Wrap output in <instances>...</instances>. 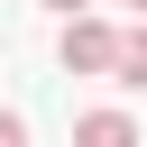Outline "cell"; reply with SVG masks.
<instances>
[{
  "mask_svg": "<svg viewBox=\"0 0 147 147\" xmlns=\"http://www.w3.org/2000/svg\"><path fill=\"white\" fill-rule=\"evenodd\" d=\"M110 46H119V28H101V18H64V74H110Z\"/></svg>",
  "mask_w": 147,
  "mask_h": 147,
  "instance_id": "cell-1",
  "label": "cell"
},
{
  "mask_svg": "<svg viewBox=\"0 0 147 147\" xmlns=\"http://www.w3.org/2000/svg\"><path fill=\"white\" fill-rule=\"evenodd\" d=\"M74 147H147V138H138L129 110H83L74 119Z\"/></svg>",
  "mask_w": 147,
  "mask_h": 147,
  "instance_id": "cell-2",
  "label": "cell"
},
{
  "mask_svg": "<svg viewBox=\"0 0 147 147\" xmlns=\"http://www.w3.org/2000/svg\"><path fill=\"white\" fill-rule=\"evenodd\" d=\"M110 83L147 92V18H138V28H119V46H110Z\"/></svg>",
  "mask_w": 147,
  "mask_h": 147,
  "instance_id": "cell-3",
  "label": "cell"
},
{
  "mask_svg": "<svg viewBox=\"0 0 147 147\" xmlns=\"http://www.w3.org/2000/svg\"><path fill=\"white\" fill-rule=\"evenodd\" d=\"M0 147H28V119L18 110H0Z\"/></svg>",
  "mask_w": 147,
  "mask_h": 147,
  "instance_id": "cell-4",
  "label": "cell"
},
{
  "mask_svg": "<svg viewBox=\"0 0 147 147\" xmlns=\"http://www.w3.org/2000/svg\"><path fill=\"white\" fill-rule=\"evenodd\" d=\"M46 9H64V18H83V9H92V0H46Z\"/></svg>",
  "mask_w": 147,
  "mask_h": 147,
  "instance_id": "cell-5",
  "label": "cell"
},
{
  "mask_svg": "<svg viewBox=\"0 0 147 147\" xmlns=\"http://www.w3.org/2000/svg\"><path fill=\"white\" fill-rule=\"evenodd\" d=\"M129 9H138V18H147V0H129Z\"/></svg>",
  "mask_w": 147,
  "mask_h": 147,
  "instance_id": "cell-6",
  "label": "cell"
}]
</instances>
